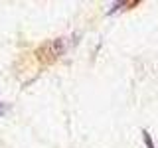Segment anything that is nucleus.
<instances>
[{"mask_svg":"<svg viewBox=\"0 0 158 148\" xmlns=\"http://www.w3.org/2000/svg\"><path fill=\"white\" fill-rule=\"evenodd\" d=\"M142 140H144L146 148H156L154 142H152V138H150V134H148V130H142Z\"/></svg>","mask_w":158,"mask_h":148,"instance_id":"f257e3e1","label":"nucleus"},{"mask_svg":"<svg viewBox=\"0 0 158 148\" xmlns=\"http://www.w3.org/2000/svg\"><path fill=\"white\" fill-rule=\"evenodd\" d=\"M4 115H6V107L0 103V117H4Z\"/></svg>","mask_w":158,"mask_h":148,"instance_id":"f03ea898","label":"nucleus"}]
</instances>
